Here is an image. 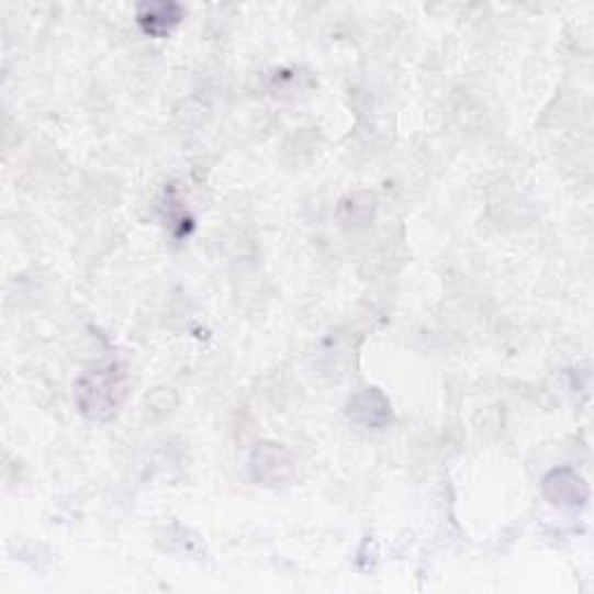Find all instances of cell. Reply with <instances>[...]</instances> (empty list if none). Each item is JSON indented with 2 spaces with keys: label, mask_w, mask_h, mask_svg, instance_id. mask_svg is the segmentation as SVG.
<instances>
[{
  "label": "cell",
  "mask_w": 594,
  "mask_h": 594,
  "mask_svg": "<svg viewBox=\"0 0 594 594\" xmlns=\"http://www.w3.org/2000/svg\"><path fill=\"white\" fill-rule=\"evenodd\" d=\"M183 16L181 5L177 3H147L137 10V24L152 37L170 35Z\"/></svg>",
  "instance_id": "5b68a950"
},
{
  "label": "cell",
  "mask_w": 594,
  "mask_h": 594,
  "mask_svg": "<svg viewBox=\"0 0 594 594\" xmlns=\"http://www.w3.org/2000/svg\"><path fill=\"white\" fill-rule=\"evenodd\" d=\"M249 471L258 485L279 487L289 483L293 477V458L281 444L265 441L254 448L249 458Z\"/></svg>",
  "instance_id": "7a4b0ae2"
},
{
  "label": "cell",
  "mask_w": 594,
  "mask_h": 594,
  "mask_svg": "<svg viewBox=\"0 0 594 594\" xmlns=\"http://www.w3.org/2000/svg\"><path fill=\"white\" fill-rule=\"evenodd\" d=\"M126 388L128 374L119 362L93 367L75 383V402L79 414L93 423L112 421L126 397Z\"/></svg>",
  "instance_id": "6da1fadb"
},
{
  "label": "cell",
  "mask_w": 594,
  "mask_h": 594,
  "mask_svg": "<svg viewBox=\"0 0 594 594\" xmlns=\"http://www.w3.org/2000/svg\"><path fill=\"white\" fill-rule=\"evenodd\" d=\"M346 416L365 429H385L393 421V406L377 388H365L348 400Z\"/></svg>",
  "instance_id": "3957f363"
},
{
  "label": "cell",
  "mask_w": 594,
  "mask_h": 594,
  "mask_svg": "<svg viewBox=\"0 0 594 594\" xmlns=\"http://www.w3.org/2000/svg\"><path fill=\"white\" fill-rule=\"evenodd\" d=\"M543 495L558 508H581L587 502V483L571 467L552 469L543 479Z\"/></svg>",
  "instance_id": "277c9868"
}]
</instances>
